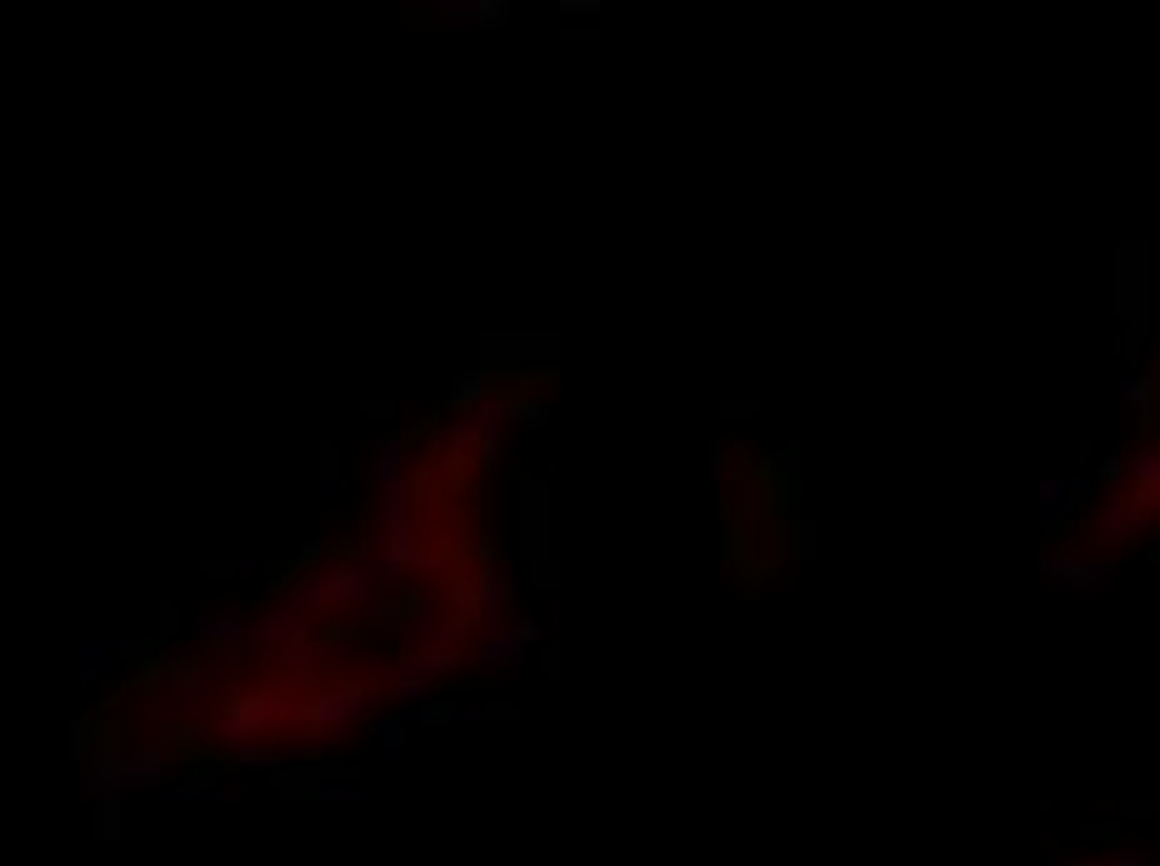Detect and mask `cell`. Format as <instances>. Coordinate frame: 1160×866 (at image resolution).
Segmentation results:
<instances>
[{"instance_id":"obj_1","label":"cell","mask_w":1160,"mask_h":866,"mask_svg":"<svg viewBox=\"0 0 1160 866\" xmlns=\"http://www.w3.org/2000/svg\"><path fill=\"white\" fill-rule=\"evenodd\" d=\"M1120 391H1126V401L1136 406L1140 416H1150V406H1156V371H1146L1140 381H1126Z\"/></svg>"}]
</instances>
